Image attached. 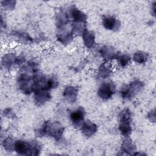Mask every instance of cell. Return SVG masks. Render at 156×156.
<instances>
[{
    "label": "cell",
    "instance_id": "cell-1",
    "mask_svg": "<svg viewBox=\"0 0 156 156\" xmlns=\"http://www.w3.org/2000/svg\"><path fill=\"white\" fill-rule=\"evenodd\" d=\"M63 131L64 127L60 122L46 121L44 123L42 128L36 132V135L40 137L48 135L58 141L62 138Z\"/></svg>",
    "mask_w": 156,
    "mask_h": 156
},
{
    "label": "cell",
    "instance_id": "cell-2",
    "mask_svg": "<svg viewBox=\"0 0 156 156\" xmlns=\"http://www.w3.org/2000/svg\"><path fill=\"white\" fill-rule=\"evenodd\" d=\"M14 151L20 155H38L41 151V146L37 141L16 140L15 142Z\"/></svg>",
    "mask_w": 156,
    "mask_h": 156
},
{
    "label": "cell",
    "instance_id": "cell-3",
    "mask_svg": "<svg viewBox=\"0 0 156 156\" xmlns=\"http://www.w3.org/2000/svg\"><path fill=\"white\" fill-rule=\"evenodd\" d=\"M143 86L144 83L141 81L135 80L121 88L120 91L121 96L124 99H130L143 88Z\"/></svg>",
    "mask_w": 156,
    "mask_h": 156
},
{
    "label": "cell",
    "instance_id": "cell-4",
    "mask_svg": "<svg viewBox=\"0 0 156 156\" xmlns=\"http://www.w3.org/2000/svg\"><path fill=\"white\" fill-rule=\"evenodd\" d=\"M18 84L21 91L26 94H30L32 91H34L32 76H30L26 73L21 74L18 77Z\"/></svg>",
    "mask_w": 156,
    "mask_h": 156
},
{
    "label": "cell",
    "instance_id": "cell-5",
    "mask_svg": "<svg viewBox=\"0 0 156 156\" xmlns=\"http://www.w3.org/2000/svg\"><path fill=\"white\" fill-rule=\"evenodd\" d=\"M115 92V86L112 82L103 83L98 91V94L102 99H110Z\"/></svg>",
    "mask_w": 156,
    "mask_h": 156
},
{
    "label": "cell",
    "instance_id": "cell-6",
    "mask_svg": "<svg viewBox=\"0 0 156 156\" xmlns=\"http://www.w3.org/2000/svg\"><path fill=\"white\" fill-rule=\"evenodd\" d=\"M48 90L45 88H41L34 91V102L37 105H42L50 100L51 96Z\"/></svg>",
    "mask_w": 156,
    "mask_h": 156
},
{
    "label": "cell",
    "instance_id": "cell-7",
    "mask_svg": "<svg viewBox=\"0 0 156 156\" xmlns=\"http://www.w3.org/2000/svg\"><path fill=\"white\" fill-rule=\"evenodd\" d=\"M85 110L83 107H79L76 110L71 112L70 114V119L73 126L76 128H80L84 119Z\"/></svg>",
    "mask_w": 156,
    "mask_h": 156
},
{
    "label": "cell",
    "instance_id": "cell-8",
    "mask_svg": "<svg viewBox=\"0 0 156 156\" xmlns=\"http://www.w3.org/2000/svg\"><path fill=\"white\" fill-rule=\"evenodd\" d=\"M68 20L73 22H85L87 20L86 15L75 7H71L66 13Z\"/></svg>",
    "mask_w": 156,
    "mask_h": 156
},
{
    "label": "cell",
    "instance_id": "cell-9",
    "mask_svg": "<svg viewBox=\"0 0 156 156\" xmlns=\"http://www.w3.org/2000/svg\"><path fill=\"white\" fill-rule=\"evenodd\" d=\"M102 23L104 27L108 30L116 31L120 27V21L113 16H104L102 19Z\"/></svg>",
    "mask_w": 156,
    "mask_h": 156
},
{
    "label": "cell",
    "instance_id": "cell-10",
    "mask_svg": "<svg viewBox=\"0 0 156 156\" xmlns=\"http://www.w3.org/2000/svg\"><path fill=\"white\" fill-rule=\"evenodd\" d=\"M73 34L71 30H69L68 29L62 27L58 28L57 32V38L63 44H69L73 38Z\"/></svg>",
    "mask_w": 156,
    "mask_h": 156
},
{
    "label": "cell",
    "instance_id": "cell-11",
    "mask_svg": "<svg viewBox=\"0 0 156 156\" xmlns=\"http://www.w3.org/2000/svg\"><path fill=\"white\" fill-rule=\"evenodd\" d=\"M80 129L83 135L89 138L94 135V134L97 132L98 127L94 123L88 120L83 122Z\"/></svg>",
    "mask_w": 156,
    "mask_h": 156
},
{
    "label": "cell",
    "instance_id": "cell-12",
    "mask_svg": "<svg viewBox=\"0 0 156 156\" xmlns=\"http://www.w3.org/2000/svg\"><path fill=\"white\" fill-rule=\"evenodd\" d=\"M100 53L101 56L106 60L117 58L119 55L117 51L109 46H102L100 49Z\"/></svg>",
    "mask_w": 156,
    "mask_h": 156
},
{
    "label": "cell",
    "instance_id": "cell-13",
    "mask_svg": "<svg viewBox=\"0 0 156 156\" xmlns=\"http://www.w3.org/2000/svg\"><path fill=\"white\" fill-rule=\"evenodd\" d=\"M78 88L75 87L69 86L65 88L63 92V96L64 98L69 102H74L77 97Z\"/></svg>",
    "mask_w": 156,
    "mask_h": 156
},
{
    "label": "cell",
    "instance_id": "cell-14",
    "mask_svg": "<svg viewBox=\"0 0 156 156\" xmlns=\"http://www.w3.org/2000/svg\"><path fill=\"white\" fill-rule=\"evenodd\" d=\"M82 38L85 46L91 49L95 45V36L92 31L88 30L86 29L82 34Z\"/></svg>",
    "mask_w": 156,
    "mask_h": 156
},
{
    "label": "cell",
    "instance_id": "cell-15",
    "mask_svg": "<svg viewBox=\"0 0 156 156\" xmlns=\"http://www.w3.org/2000/svg\"><path fill=\"white\" fill-rule=\"evenodd\" d=\"M112 73V68L111 65L108 62L102 63L99 67L98 76L101 79L107 78Z\"/></svg>",
    "mask_w": 156,
    "mask_h": 156
},
{
    "label": "cell",
    "instance_id": "cell-16",
    "mask_svg": "<svg viewBox=\"0 0 156 156\" xmlns=\"http://www.w3.org/2000/svg\"><path fill=\"white\" fill-rule=\"evenodd\" d=\"M121 151L125 152L126 154L132 155L134 152H136V147L131 140L126 138L122 143Z\"/></svg>",
    "mask_w": 156,
    "mask_h": 156
},
{
    "label": "cell",
    "instance_id": "cell-17",
    "mask_svg": "<svg viewBox=\"0 0 156 156\" xmlns=\"http://www.w3.org/2000/svg\"><path fill=\"white\" fill-rule=\"evenodd\" d=\"M130 123L131 121H119V130L121 132V133L126 137L129 136V135L132 132V127Z\"/></svg>",
    "mask_w": 156,
    "mask_h": 156
},
{
    "label": "cell",
    "instance_id": "cell-18",
    "mask_svg": "<svg viewBox=\"0 0 156 156\" xmlns=\"http://www.w3.org/2000/svg\"><path fill=\"white\" fill-rule=\"evenodd\" d=\"M85 22H73L72 33L74 35H82L83 32L86 30Z\"/></svg>",
    "mask_w": 156,
    "mask_h": 156
},
{
    "label": "cell",
    "instance_id": "cell-19",
    "mask_svg": "<svg viewBox=\"0 0 156 156\" xmlns=\"http://www.w3.org/2000/svg\"><path fill=\"white\" fill-rule=\"evenodd\" d=\"M148 54L143 51H138L136 52L133 56V60L138 63L143 64L144 63L148 58Z\"/></svg>",
    "mask_w": 156,
    "mask_h": 156
},
{
    "label": "cell",
    "instance_id": "cell-20",
    "mask_svg": "<svg viewBox=\"0 0 156 156\" xmlns=\"http://www.w3.org/2000/svg\"><path fill=\"white\" fill-rule=\"evenodd\" d=\"M16 58L15 55L13 54H5L4 57L2 58V65L4 66V67L9 68L11 67V66L16 62Z\"/></svg>",
    "mask_w": 156,
    "mask_h": 156
},
{
    "label": "cell",
    "instance_id": "cell-21",
    "mask_svg": "<svg viewBox=\"0 0 156 156\" xmlns=\"http://www.w3.org/2000/svg\"><path fill=\"white\" fill-rule=\"evenodd\" d=\"M69 21L66 13L63 12H60L56 18V23L58 28L64 27Z\"/></svg>",
    "mask_w": 156,
    "mask_h": 156
},
{
    "label": "cell",
    "instance_id": "cell-22",
    "mask_svg": "<svg viewBox=\"0 0 156 156\" xmlns=\"http://www.w3.org/2000/svg\"><path fill=\"white\" fill-rule=\"evenodd\" d=\"M15 141L10 137L5 138L3 142V146L4 149L8 152H12L14 150Z\"/></svg>",
    "mask_w": 156,
    "mask_h": 156
},
{
    "label": "cell",
    "instance_id": "cell-23",
    "mask_svg": "<svg viewBox=\"0 0 156 156\" xmlns=\"http://www.w3.org/2000/svg\"><path fill=\"white\" fill-rule=\"evenodd\" d=\"M116 59H118V63L121 67H125L129 64V62L130 61V57L127 54H123L121 55H119Z\"/></svg>",
    "mask_w": 156,
    "mask_h": 156
},
{
    "label": "cell",
    "instance_id": "cell-24",
    "mask_svg": "<svg viewBox=\"0 0 156 156\" xmlns=\"http://www.w3.org/2000/svg\"><path fill=\"white\" fill-rule=\"evenodd\" d=\"M58 85V82L57 79L54 77H49L46 80V88L48 90L55 88L57 87Z\"/></svg>",
    "mask_w": 156,
    "mask_h": 156
},
{
    "label": "cell",
    "instance_id": "cell-25",
    "mask_svg": "<svg viewBox=\"0 0 156 156\" xmlns=\"http://www.w3.org/2000/svg\"><path fill=\"white\" fill-rule=\"evenodd\" d=\"M15 37H16L19 40L21 41H23L24 42H30L31 40V38L30 37L25 33H22V32H13V34H12Z\"/></svg>",
    "mask_w": 156,
    "mask_h": 156
},
{
    "label": "cell",
    "instance_id": "cell-26",
    "mask_svg": "<svg viewBox=\"0 0 156 156\" xmlns=\"http://www.w3.org/2000/svg\"><path fill=\"white\" fill-rule=\"evenodd\" d=\"M2 3H4L2 5L7 10H12L15 5V1H5Z\"/></svg>",
    "mask_w": 156,
    "mask_h": 156
},
{
    "label": "cell",
    "instance_id": "cell-27",
    "mask_svg": "<svg viewBox=\"0 0 156 156\" xmlns=\"http://www.w3.org/2000/svg\"><path fill=\"white\" fill-rule=\"evenodd\" d=\"M147 117L151 121L154 122L155 121V110H152L151 112H150L149 113V114L147 115Z\"/></svg>",
    "mask_w": 156,
    "mask_h": 156
},
{
    "label": "cell",
    "instance_id": "cell-28",
    "mask_svg": "<svg viewBox=\"0 0 156 156\" xmlns=\"http://www.w3.org/2000/svg\"><path fill=\"white\" fill-rule=\"evenodd\" d=\"M4 113H8L9 115H7V117H12V116H13V115H14V114H13V113L11 111V110L10 109H9V108H7V109H5V110H4Z\"/></svg>",
    "mask_w": 156,
    "mask_h": 156
}]
</instances>
